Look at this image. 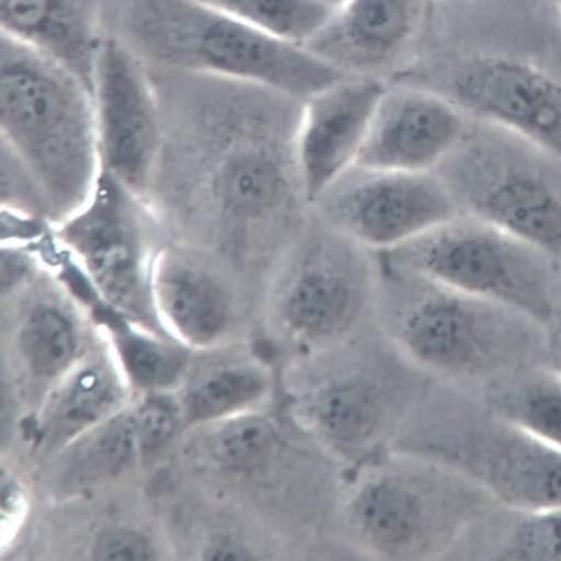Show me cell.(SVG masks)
<instances>
[{"mask_svg": "<svg viewBox=\"0 0 561 561\" xmlns=\"http://www.w3.org/2000/svg\"><path fill=\"white\" fill-rule=\"evenodd\" d=\"M92 557L102 561H142L154 558V549L142 535L127 529H111L99 536Z\"/></svg>", "mask_w": 561, "mask_h": 561, "instance_id": "29", "label": "cell"}, {"mask_svg": "<svg viewBox=\"0 0 561 561\" xmlns=\"http://www.w3.org/2000/svg\"><path fill=\"white\" fill-rule=\"evenodd\" d=\"M314 2L333 11L335 8H337L343 2V0H314Z\"/></svg>", "mask_w": 561, "mask_h": 561, "instance_id": "32", "label": "cell"}, {"mask_svg": "<svg viewBox=\"0 0 561 561\" xmlns=\"http://www.w3.org/2000/svg\"><path fill=\"white\" fill-rule=\"evenodd\" d=\"M152 306L181 339L208 345L225 335L241 308L259 311L261 295L242 279L214 274L179 260L157 262L150 279Z\"/></svg>", "mask_w": 561, "mask_h": 561, "instance_id": "15", "label": "cell"}, {"mask_svg": "<svg viewBox=\"0 0 561 561\" xmlns=\"http://www.w3.org/2000/svg\"><path fill=\"white\" fill-rule=\"evenodd\" d=\"M115 389L104 373L85 369L56 399L46 421V436L59 445L98 422L112 408Z\"/></svg>", "mask_w": 561, "mask_h": 561, "instance_id": "22", "label": "cell"}, {"mask_svg": "<svg viewBox=\"0 0 561 561\" xmlns=\"http://www.w3.org/2000/svg\"><path fill=\"white\" fill-rule=\"evenodd\" d=\"M138 445L151 453L169 442L178 426L175 405L163 398L147 400L134 416Z\"/></svg>", "mask_w": 561, "mask_h": 561, "instance_id": "28", "label": "cell"}, {"mask_svg": "<svg viewBox=\"0 0 561 561\" xmlns=\"http://www.w3.org/2000/svg\"><path fill=\"white\" fill-rule=\"evenodd\" d=\"M467 435V469L500 505L524 511L561 508L560 450L505 421L483 400Z\"/></svg>", "mask_w": 561, "mask_h": 561, "instance_id": "10", "label": "cell"}, {"mask_svg": "<svg viewBox=\"0 0 561 561\" xmlns=\"http://www.w3.org/2000/svg\"><path fill=\"white\" fill-rule=\"evenodd\" d=\"M319 427L330 437L355 442L370 434L380 417L376 394L363 383L337 382L320 392L313 403Z\"/></svg>", "mask_w": 561, "mask_h": 561, "instance_id": "23", "label": "cell"}, {"mask_svg": "<svg viewBox=\"0 0 561 561\" xmlns=\"http://www.w3.org/2000/svg\"><path fill=\"white\" fill-rule=\"evenodd\" d=\"M275 444L272 426L262 417H238L210 438L211 456L231 470H250L264 461Z\"/></svg>", "mask_w": 561, "mask_h": 561, "instance_id": "25", "label": "cell"}, {"mask_svg": "<svg viewBox=\"0 0 561 561\" xmlns=\"http://www.w3.org/2000/svg\"><path fill=\"white\" fill-rule=\"evenodd\" d=\"M379 261L319 219L305 226L273 265L259 312L288 339L322 342L378 319Z\"/></svg>", "mask_w": 561, "mask_h": 561, "instance_id": "4", "label": "cell"}, {"mask_svg": "<svg viewBox=\"0 0 561 561\" xmlns=\"http://www.w3.org/2000/svg\"><path fill=\"white\" fill-rule=\"evenodd\" d=\"M243 23L300 45L321 28L331 10L314 0H201Z\"/></svg>", "mask_w": 561, "mask_h": 561, "instance_id": "20", "label": "cell"}, {"mask_svg": "<svg viewBox=\"0 0 561 561\" xmlns=\"http://www.w3.org/2000/svg\"><path fill=\"white\" fill-rule=\"evenodd\" d=\"M312 213L371 251H390L461 215L435 172L355 164L312 202Z\"/></svg>", "mask_w": 561, "mask_h": 561, "instance_id": "8", "label": "cell"}, {"mask_svg": "<svg viewBox=\"0 0 561 561\" xmlns=\"http://www.w3.org/2000/svg\"><path fill=\"white\" fill-rule=\"evenodd\" d=\"M118 350L133 381L146 389L172 383L183 365L178 351L135 333H123Z\"/></svg>", "mask_w": 561, "mask_h": 561, "instance_id": "27", "label": "cell"}, {"mask_svg": "<svg viewBox=\"0 0 561 561\" xmlns=\"http://www.w3.org/2000/svg\"><path fill=\"white\" fill-rule=\"evenodd\" d=\"M382 252L437 284L513 309L546 329L558 314L552 256L476 217L458 215Z\"/></svg>", "mask_w": 561, "mask_h": 561, "instance_id": "5", "label": "cell"}, {"mask_svg": "<svg viewBox=\"0 0 561 561\" xmlns=\"http://www.w3.org/2000/svg\"><path fill=\"white\" fill-rule=\"evenodd\" d=\"M474 128L434 171L460 214L561 253V191L523 142L489 141Z\"/></svg>", "mask_w": 561, "mask_h": 561, "instance_id": "6", "label": "cell"}, {"mask_svg": "<svg viewBox=\"0 0 561 561\" xmlns=\"http://www.w3.org/2000/svg\"><path fill=\"white\" fill-rule=\"evenodd\" d=\"M432 0H343L305 45L345 77L392 80L415 56Z\"/></svg>", "mask_w": 561, "mask_h": 561, "instance_id": "9", "label": "cell"}, {"mask_svg": "<svg viewBox=\"0 0 561 561\" xmlns=\"http://www.w3.org/2000/svg\"><path fill=\"white\" fill-rule=\"evenodd\" d=\"M0 119L4 136L51 195L76 201L91 172V88L54 57L2 33Z\"/></svg>", "mask_w": 561, "mask_h": 561, "instance_id": "3", "label": "cell"}, {"mask_svg": "<svg viewBox=\"0 0 561 561\" xmlns=\"http://www.w3.org/2000/svg\"><path fill=\"white\" fill-rule=\"evenodd\" d=\"M550 328H553L554 331L547 335L546 363L561 371V320L553 321Z\"/></svg>", "mask_w": 561, "mask_h": 561, "instance_id": "30", "label": "cell"}, {"mask_svg": "<svg viewBox=\"0 0 561 561\" xmlns=\"http://www.w3.org/2000/svg\"><path fill=\"white\" fill-rule=\"evenodd\" d=\"M2 33L54 57L92 90L101 38L87 0H2Z\"/></svg>", "mask_w": 561, "mask_h": 561, "instance_id": "16", "label": "cell"}, {"mask_svg": "<svg viewBox=\"0 0 561 561\" xmlns=\"http://www.w3.org/2000/svg\"><path fill=\"white\" fill-rule=\"evenodd\" d=\"M20 344L32 370L43 378H53L72 362L77 335L70 318L57 306L39 304L26 317Z\"/></svg>", "mask_w": 561, "mask_h": 561, "instance_id": "21", "label": "cell"}, {"mask_svg": "<svg viewBox=\"0 0 561 561\" xmlns=\"http://www.w3.org/2000/svg\"><path fill=\"white\" fill-rule=\"evenodd\" d=\"M481 522L486 560H561V508L524 511L499 504Z\"/></svg>", "mask_w": 561, "mask_h": 561, "instance_id": "18", "label": "cell"}, {"mask_svg": "<svg viewBox=\"0 0 561 561\" xmlns=\"http://www.w3.org/2000/svg\"><path fill=\"white\" fill-rule=\"evenodd\" d=\"M128 24L140 50L164 67L265 87L300 102L348 78L305 45L253 27L201 0H139Z\"/></svg>", "mask_w": 561, "mask_h": 561, "instance_id": "2", "label": "cell"}, {"mask_svg": "<svg viewBox=\"0 0 561 561\" xmlns=\"http://www.w3.org/2000/svg\"><path fill=\"white\" fill-rule=\"evenodd\" d=\"M495 414L561 451V371L546 362L525 365L483 385Z\"/></svg>", "mask_w": 561, "mask_h": 561, "instance_id": "17", "label": "cell"}, {"mask_svg": "<svg viewBox=\"0 0 561 561\" xmlns=\"http://www.w3.org/2000/svg\"><path fill=\"white\" fill-rule=\"evenodd\" d=\"M472 127V121L439 93L389 82L357 163L434 172Z\"/></svg>", "mask_w": 561, "mask_h": 561, "instance_id": "11", "label": "cell"}, {"mask_svg": "<svg viewBox=\"0 0 561 561\" xmlns=\"http://www.w3.org/2000/svg\"><path fill=\"white\" fill-rule=\"evenodd\" d=\"M396 81L435 91L472 122L492 125L561 161V81L525 59L477 55L447 69L404 72Z\"/></svg>", "mask_w": 561, "mask_h": 561, "instance_id": "7", "label": "cell"}, {"mask_svg": "<svg viewBox=\"0 0 561 561\" xmlns=\"http://www.w3.org/2000/svg\"><path fill=\"white\" fill-rule=\"evenodd\" d=\"M356 524L373 540L399 547L410 542L422 526V506L416 496L394 480L368 484L353 505Z\"/></svg>", "mask_w": 561, "mask_h": 561, "instance_id": "19", "label": "cell"}, {"mask_svg": "<svg viewBox=\"0 0 561 561\" xmlns=\"http://www.w3.org/2000/svg\"><path fill=\"white\" fill-rule=\"evenodd\" d=\"M556 2H557L558 7H559V10L561 12V0H556Z\"/></svg>", "mask_w": 561, "mask_h": 561, "instance_id": "33", "label": "cell"}, {"mask_svg": "<svg viewBox=\"0 0 561 561\" xmlns=\"http://www.w3.org/2000/svg\"><path fill=\"white\" fill-rule=\"evenodd\" d=\"M64 239L114 307L135 317L147 316L140 249L111 185L105 183L90 207L65 228Z\"/></svg>", "mask_w": 561, "mask_h": 561, "instance_id": "14", "label": "cell"}, {"mask_svg": "<svg viewBox=\"0 0 561 561\" xmlns=\"http://www.w3.org/2000/svg\"><path fill=\"white\" fill-rule=\"evenodd\" d=\"M137 444L134 417H116L85 446L76 471L85 480L115 476L131 461Z\"/></svg>", "mask_w": 561, "mask_h": 561, "instance_id": "26", "label": "cell"}, {"mask_svg": "<svg viewBox=\"0 0 561 561\" xmlns=\"http://www.w3.org/2000/svg\"><path fill=\"white\" fill-rule=\"evenodd\" d=\"M248 558L249 554L243 549L228 543L214 546L205 552V559L214 561L247 560Z\"/></svg>", "mask_w": 561, "mask_h": 561, "instance_id": "31", "label": "cell"}, {"mask_svg": "<svg viewBox=\"0 0 561 561\" xmlns=\"http://www.w3.org/2000/svg\"><path fill=\"white\" fill-rule=\"evenodd\" d=\"M389 82L348 77L304 104L298 160L310 203L358 162Z\"/></svg>", "mask_w": 561, "mask_h": 561, "instance_id": "13", "label": "cell"}, {"mask_svg": "<svg viewBox=\"0 0 561 561\" xmlns=\"http://www.w3.org/2000/svg\"><path fill=\"white\" fill-rule=\"evenodd\" d=\"M265 381L251 369L228 368L208 374L186 396V417L203 422L230 414L259 400Z\"/></svg>", "mask_w": 561, "mask_h": 561, "instance_id": "24", "label": "cell"}, {"mask_svg": "<svg viewBox=\"0 0 561 561\" xmlns=\"http://www.w3.org/2000/svg\"><path fill=\"white\" fill-rule=\"evenodd\" d=\"M432 2H445V0H432Z\"/></svg>", "mask_w": 561, "mask_h": 561, "instance_id": "34", "label": "cell"}, {"mask_svg": "<svg viewBox=\"0 0 561 561\" xmlns=\"http://www.w3.org/2000/svg\"><path fill=\"white\" fill-rule=\"evenodd\" d=\"M96 127L112 170L129 183L142 180L158 139L150 79L136 55L104 39L92 77Z\"/></svg>", "mask_w": 561, "mask_h": 561, "instance_id": "12", "label": "cell"}, {"mask_svg": "<svg viewBox=\"0 0 561 561\" xmlns=\"http://www.w3.org/2000/svg\"><path fill=\"white\" fill-rule=\"evenodd\" d=\"M379 261L378 319L420 359L467 374L482 385L545 362V327L504 306L456 291L385 252Z\"/></svg>", "mask_w": 561, "mask_h": 561, "instance_id": "1", "label": "cell"}]
</instances>
